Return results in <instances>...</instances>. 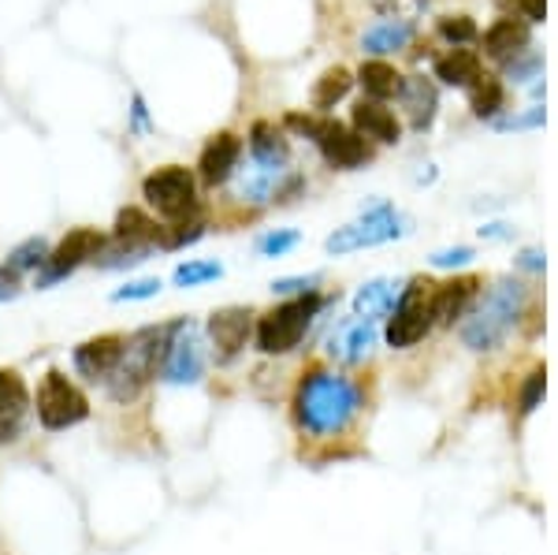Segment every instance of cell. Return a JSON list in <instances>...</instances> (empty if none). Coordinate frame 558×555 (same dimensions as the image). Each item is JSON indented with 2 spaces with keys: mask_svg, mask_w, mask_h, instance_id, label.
Segmentation results:
<instances>
[{
  "mask_svg": "<svg viewBox=\"0 0 558 555\" xmlns=\"http://www.w3.org/2000/svg\"><path fill=\"white\" fill-rule=\"evenodd\" d=\"M105 246V236L97 228H75L68 231L64 239H60L57 246L49 250V257H45V265L38 268V276H34V288H52V283L68 280L75 268H83L86 262H94L97 254H101Z\"/></svg>",
  "mask_w": 558,
  "mask_h": 555,
  "instance_id": "10",
  "label": "cell"
},
{
  "mask_svg": "<svg viewBox=\"0 0 558 555\" xmlns=\"http://www.w3.org/2000/svg\"><path fill=\"white\" fill-rule=\"evenodd\" d=\"M399 101H402V109H407V116H410V128L413 131H428L432 128V120H436V109H439V97H436V86H432V79H425V75L402 79Z\"/></svg>",
  "mask_w": 558,
  "mask_h": 555,
  "instance_id": "21",
  "label": "cell"
},
{
  "mask_svg": "<svg viewBox=\"0 0 558 555\" xmlns=\"http://www.w3.org/2000/svg\"><path fill=\"white\" fill-rule=\"evenodd\" d=\"M481 75H484L481 57L470 52V49H451L447 57L436 60V79H439V83H447V86L470 89Z\"/></svg>",
  "mask_w": 558,
  "mask_h": 555,
  "instance_id": "26",
  "label": "cell"
},
{
  "mask_svg": "<svg viewBox=\"0 0 558 555\" xmlns=\"http://www.w3.org/2000/svg\"><path fill=\"white\" fill-rule=\"evenodd\" d=\"M510 8L521 15V23H544L547 20V0H510Z\"/></svg>",
  "mask_w": 558,
  "mask_h": 555,
  "instance_id": "42",
  "label": "cell"
},
{
  "mask_svg": "<svg viewBox=\"0 0 558 555\" xmlns=\"http://www.w3.org/2000/svg\"><path fill=\"white\" fill-rule=\"evenodd\" d=\"M521 313H525V288H521L518 280L492 283L484 302L462 325V343L470 347V351H495V347H502V339L514 333Z\"/></svg>",
  "mask_w": 558,
  "mask_h": 555,
  "instance_id": "3",
  "label": "cell"
},
{
  "mask_svg": "<svg viewBox=\"0 0 558 555\" xmlns=\"http://www.w3.org/2000/svg\"><path fill=\"white\" fill-rule=\"evenodd\" d=\"M239 165H242V138L235 131H220L202 146V157H197V179H202L205 186H223L239 172Z\"/></svg>",
  "mask_w": 558,
  "mask_h": 555,
  "instance_id": "15",
  "label": "cell"
},
{
  "mask_svg": "<svg viewBox=\"0 0 558 555\" xmlns=\"http://www.w3.org/2000/svg\"><path fill=\"white\" fill-rule=\"evenodd\" d=\"M413 41V23L399 20H380L362 34V49L373 57H387V52H399Z\"/></svg>",
  "mask_w": 558,
  "mask_h": 555,
  "instance_id": "27",
  "label": "cell"
},
{
  "mask_svg": "<svg viewBox=\"0 0 558 555\" xmlns=\"http://www.w3.org/2000/svg\"><path fill=\"white\" fill-rule=\"evenodd\" d=\"M354 131L365 142H380V146H395L402 138V123L395 120L391 109H384L380 101H357L354 105Z\"/></svg>",
  "mask_w": 558,
  "mask_h": 555,
  "instance_id": "22",
  "label": "cell"
},
{
  "mask_svg": "<svg viewBox=\"0 0 558 555\" xmlns=\"http://www.w3.org/2000/svg\"><path fill=\"white\" fill-rule=\"evenodd\" d=\"M205 236V224L202 220H183L172 224V228H160V250H183L197 243Z\"/></svg>",
  "mask_w": 558,
  "mask_h": 555,
  "instance_id": "35",
  "label": "cell"
},
{
  "mask_svg": "<svg viewBox=\"0 0 558 555\" xmlns=\"http://www.w3.org/2000/svg\"><path fill=\"white\" fill-rule=\"evenodd\" d=\"M220 276H223L220 262H183V265H175L172 283H175V288H183V291H191V288H202V283L220 280Z\"/></svg>",
  "mask_w": 558,
  "mask_h": 555,
  "instance_id": "32",
  "label": "cell"
},
{
  "mask_svg": "<svg viewBox=\"0 0 558 555\" xmlns=\"http://www.w3.org/2000/svg\"><path fill=\"white\" fill-rule=\"evenodd\" d=\"M153 257L149 246H101V254L94 257L97 268H105V273H123V268H134V265H146Z\"/></svg>",
  "mask_w": 558,
  "mask_h": 555,
  "instance_id": "31",
  "label": "cell"
},
{
  "mask_svg": "<svg viewBox=\"0 0 558 555\" xmlns=\"http://www.w3.org/2000/svg\"><path fill=\"white\" fill-rule=\"evenodd\" d=\"M350 86H354V75H350L347 68H328L317 79V86H313V109L317 112L336 109V105L350 94Z\"/></svg>",
  "mask_w": 558,
  "mask_h": 555,
  "instance_id": "30",
  "label": "cell"
},
{
  "mask_svg": "<svg viewBox=\"0 0 558 555\" xmlns=\"http://www.w3.org/2000/svg\"><path fill=\"white\" fill-rule=\"evenodd\" d=\"M317 283H320V273H310V276H283V280H272V291H276V294H287V299H299V294L317 291Z\"/></svg>",
  "mask_w": 558,
  "mask_h": 555,
  "instance_id": "39",
  "label": "cell"
},
{
  "mask_svg": "<svg viewBox=\"0 0 558 555\" xmlns=\"http://www.w3.org/2000/svg\"><path fill=\"white\" fill-rule=\"evenodd\" d=\"M544 391H547V373H544V365L539 370L529 373V381H525V388H521V414H533V410L544 402Z\"/></svg>",
  "mask_w": 558,
  "mask_h": 555,
  "instance_id": "38",
  "label": "cell"
},
{
  "mask_svg": "<svg viewBox=\"0 0 558 555\" xmlns=\"http://www.w3.org/2000/svg\"><path fill=\"white\" fill-rule=\"evenodd\" d=\"M313 142H317L324 160H328L331 168H343V172H354V168L373 160V146H368L354 128H347V123H339V120H320L317 131H313Z\"/></svg>",
  "mask_w": 558,
  "mask_h": 555,
  "instance_id": "12",
  "label": "cell"
},
{
  "mask_svg": "<svg viewBox=\"0 0 558 555\" xmlns=\"http://www.w3.org/2000/svg\"><path fill=\"white\" fill-rule=\"evenodd\" d=\"M112 243L116 246H149V250H160V224L153 220L146 209H138V205H128V209L116 213Z\"/></svg>",
  "mask_w": 558,
  "mask_h": 555,
  "instance_id": "19",
  "label": "cell"
},
{
  "mask_svg": "<svg viewBox=\"0 0 558 555\" xmlns=\"http://www.w3.org/2000/svg\"><path fill=\"white\" fill-rule=\"evenodd\" d=\"M473 257H476L473 246H451V250H436L428 262L432 268H462V265H470Z\"/></svg>",
  "mask_w": 558,
  "mask_h": 555,
  "instance_id": "40",
  "label": "cell"
},
{
  "mask_svg": "<svg viewBox=\"0 0 558 555\" xmlns=\"http://www.w3.org/2000/svg\"><path fill=\"white\" fill-rule=\"evenodd\" d=\"M368 4H373L380 15H387V20L413 23V20H421V15L428 12L432 0H368Z\"/></svg>",
  "mask_w": 558,
  "mask_h": 555,
  "instance_id": "34",
  "label": "cell"
},
{
  "mask_svg": "<svg viewBox=\"0 0 558 555\" xmlns=\"http://www.w3.org/2000/svg\"><path fill=\"white\" fill-rule=\"evenodd\" d=\"M165 339H168V325H142L123 339L120 362H116L112 377L105 381V396L112 399L116 407H128V402H134L153 381H157Z\"/></svg>",
  "mask_w": 558,
  "mask_h": 555,
  "instance_id": "2",
  "label": "cell"
},
{
  "mask_svg": "<svg viewBox=\"0 0 558 555\" xmlns=\"http://www.w3.org/2000/svg\"><path fill=\"white\" fill-rule=\"evenodd\" d=\"M242 179H239V198L250 202V205H268L276 202V191L279 183H283L287 172H279V168H265V165H254L250 160L246 168H239Z\"/></svg>",
  "mask_w": 558,
  "mask_h": 555,
  "instance_id": "25",
  "label": "cell"
},
{
  "mask_svg": "<svg viewBox=\"0 0 558 555\" xmlns=\"http://www.w3.org/2000/svg\"><path fill=\"white\" fill-rule=\"evenodd\" d=\"M470 105H473L476 120H495V116L502 112V105H507V86L484 71V75L470 86Z\"/></svg>",
  "mask_w": 558,
  "mask_h": 555,
  "instance_id": "29",
  "label": "cell"
},
{
  "mask_svg": "<svg viewBox=\"0 0 558 555\" xmlns=\"http://www.w3.org/2000/svg\"><path fill=\"white\" fill-rule=\"evenodd\" d=\"M246 142H250V160H254V165L287 172V160H291V142H287V134L279 131L272 120H257L254 128H250Z\"/></svg>",
  "mask_w": 558,
  "mask_h": 555,
  "instance_id": "18",
  "label": "cell"
},
{
  "mask_svg": "<svg viewBox=\"0 0 558 555\" xmlns=\"http://www.w3.org/2000/svg\"><path fill=\"white\" fill-rule=\"evenodd\" d=\"M407 231H410V220L402 217L395 205L380 202V205H373V209H365L357 220L331 231V236L324 239V250L343 257V254H354V250L384 246V243H391V239H402Z\"/></svg>",
  "mask_w": 558,
  "mask_h": 555,
  "instance_id": "7",
  "label": "cell"
},
{
  "mask_svg": "<svg viewBox=\"0 0 558 555\" xmlns=\"http://www.w3.org/2000/svg\"><path fill=\"white\" fill-rule=\"evenodd\" d=\"M502 131H533V128H544V109H529L521 116H510V120H499Z\"/></svg>",
  "mask_w": 558,
  "mask_h": 555,
  "instance_id": "41",
  "label": "cell"
},
{
  "mask_svg": "<svg viewBox=\"0 0 558 555\" xmlns=\"http://www.w3.org/2000/svg\"><path fill=\"white\" fill-rule=\"evenodd\" d=\"M357 83L368 94V101H387V97H399L402 89V75L395 71V64H387V60H365L362 68H357Z\"/></svg>",
  "mask_w": 558,
  "mask_h": 555,
  "instance_id": "28",
  "label": "cell"
},
{
  "mask_svg": "<svg viewBox=\"0 0 558 555\" xmlns=\"http://www.w3.org/2000/svg\"><path fill=\"white\" fill-rule=\"evenodd\" d=\"M376 321L347 317L343 325H336V333L328 336V354L343 365H362L376 347Z\"/></svg>",
  "mask_w": 558,
  "mask_h": 555,
  "instance_id": "16",
  "label": "cell"
},
{
  "mask_svg": "<svg viewBox=\"0 0 558 555\" xmlns=\"http://www.w3.org/2000/svg\"><path fill=\"white\" fill-rule=\"evenodd\" d=\"M131 128L138 134H149L153 123H149V112H146V101H142V94L131 97Z\"/></svg>",
  "mask_w": 558,
  "mask_h": 555,
  "instance_id": "43",
  "label": "cell"
},
{
  "mask_svg": "<svg viewBox=\"0 0 558 555\" xmlns=\"http://www.w3.org/2000/svg\"><path fill=\"white\" fill-rule=\"evenodd\" d=\"M254 317L257 313L250 306H223L209 313V321H205V339H209V347L216 354V365H231L246 351L250 336H254V325H257Z\"/></svg>",
  "mask_w": 558,
  "mask_h": 555,
  "instance_id": "11",
  "label": "cell"
},
{
  "mask_svg": "<svg viewBox=\"0 0 558 555\" xmlns=\"http://www.w3.org/2000/svg\"><path fill=\"white\" fill-rule=\"evenodd\" d=\"M362 384L343 377L336 370H313L302 373V381L294 384L291 399V418L299 425V433L313 436V441H331V436H343L354 418L362 414Z\"/></svg>",
  "mask_w": 558,
  "mask_h": 555,
  "instance_id": "1",
  "label": "cell"
},
{
  "mask_svg": "<svg viewBox=\"0 0 558 555\" xmlns=\"http://www.w3.org/2000/svg\"><path fill=\"white\" fill-rule=\"evenodd\" d=\"M49 250L52 246H49V239H45V236L23 239V243L4 257V265H0V283H4V288H15V283L23 280V276H31V273L38 276V268L45 265Z\"/></svg>",
  "mask_w": 558,
  "mask_h": 555,
  "instance_id": "23",
  "label": "cell"
},
{
  "mask_svg": "<svg viewBox=\"0 0 558 555\" xmlns=\"http://www.w3.org/2000/svg\"><path fill=\"white\" fill-rule=\"evenodd\" d=\"M439 38L451 41L454 49H462V45L481 38V31H476V23L470 15H447V20H439Z\"/></svg>",
  "mask_w": 558,
  "mask_h": 555,
  "instance_id": "36",
  "label": "cell"
},
{
  "mask_svg": "<svg viewBox=\"0 0 558 555\" xmlns=\"http://www.w3.org/2000/svg\"><path fill=\"white\" fill-rule=\"evenodd\" d=\"M399 283L395 280H368L354 294V317L362 321H387L399 302Z\"/></svg>",
  "mask_w": 558,
  "mask_h": 555,
  "instance_id": "24",
  "label": "cell"
},
{
  "mask_svg": "<svg viewBox=\"0 0 558 555\" xmlns=\"http://www.w3.org/2000/svg\"><path fill=\"white\" fill-rule=\"evenodd\" d=\"M529 49H533V34H529V23H521V20H495L488 31H484V52H488L492 60L514 64Z\"/></svg>",
  "mask_w": 558,
  "mask_h": 555,
  "instance_id": "17",
  "label": "cell"
},
{
  "mask_svg": "<svg viewBox=\"0 0 558 555\" xmlns=\"http://www.w3.org/2000/svg\"><path fill=\"white\" fill-rule=\"evenodd\" d=\"M205 365H209V339H205L202 325L191 317L168 321V339L157 377L172 384V388H186V384H197L205 377Z\"/></svg>",
  "mask_w": 558,
  "mask_h": 555,
  "instance_id": "5",
  "label": "cell"
},
{
  "mask_svg": "<svg viewBox=\"0 0 558 555\" xmlns=\"http://www.w3.org/2000/svg\"><path fill=\"white\" fill-rule=\"evenodd\" d=\"M123 339L128 336H120V333L83 339V343L71 351V365H75L78 377H83L86 384H105L108 377H112L116 362H120V354H123Z\"/></svg>",
  "mask_w": 558,
  "mask_h": 555,
  "instance_id": "14",
  "label": "cell"
},
{
  "mask_svg": "<svg viewBox=\"0 0 558 555\" xmlns=\"http://www.w3.org/2000/svg\"><path fill=\"white\" fill-rule=\"evenodd\" d=\"M328 294L320 291H310V294H299V299H287L272 306L268 313H260L257 325H254V343L260 354L268 358H279V354H291L294 347L302 343L305 333L313 328V321L320 317L324 306H328Z\"/></svg>",
  "mask_w": 558,
  "mask_h": 555,
  "instance_id": "4",
  "label": "cell"
},
{
  "mask_svg": "<svg viewBox=\"0 0 558 555\" xmlns=\"http://www.w3.org/2000/svg\"><path fill=\"white\" fill-rule=\"evenodd\" d=\"M481 236H484V239H507V236H510V228H507V224H484Z\"/></svg>",
  "mask_w": 558,
  "mask_h": 555,
  "instance_id": "46",
  "label": "cell"
},
{
  "mask_svg": "<svg viewBox=\"0 0 558 555\" xmlns=\"http://www.w3.org/2000/svg\"><path fill=\"white\" fill-rule=\"evenodd\" d=\"M476 288H481L476 276H462V280L432 288V317H436V325H454V321L470 310V302L476 299Z\"/></svg>",
  "mask_w": 558,
  "mask_h": 555,
  "instance_id": "20",
  "label": "cell"
},
{
  "mask_svg": "<svg viewBox=\"0 0 558 555\" xmlns=\"http://www.w3.org/2000/svg\"><path fill=\"white\" fill-rule=\"evenodd\" d=\"M536 71H539V57L514 60V64H510V79H514V83H529V79H533Z\"/></svg>",
  "mask_w": 558,
  "mask_h": 555,
  "instance_id": "45",
  "label": "cell"
},
{
  "mask_svg": "<svg viewBox=\"0 0 558 555\" xmlns=\"http://www.w3.org/2000/svg\"><path fill=\"white\" fill-rule=\"evenodd\" d=\"M34 396L20 370H0V447L15 444L31 422Z\"/></svg>",
  "mask_w": 558,
  "mask_h": 555,
  "instance_id": "13",
  "label": "cell"
},
{
  "mask_svg": "<svg viewBox=\"0 0 558 555\" xmlns=\"http://www.w3.org/2000/svg\"><path fill=\"white\" fill-rule=\"evenodd\" d=\"M34 414L45 433H64V429L83 425L89 418V399L64 370H49L34 396Z\"/></svg>",
  "mask_w": 558,
  "mask_h": 555,
  "instance_id": "8",
  "label": "cell"
},
{
  "mask_svg": "<svg viewBox=\"0 0 558 555\" xmlns=\"http://www.w3.org/2000/svg\"><path fill=\"white\" fill-rule=\"evenodd\" d=\"M544 250H536V246H529V250H521L518 254V268L521 273H544Z\"/></svg>",
  "mask_w": 558,
  "mask_h": 555,
  "instance_id": "44",
  "label": "cell"
},
{
  "mask_svg": "<svg viewBox=\"0 0 558 555\" xmlns=\"http://www.w3.org/2000/svg\"><path fill=\"white\" fill-rule=\"evenodd\" d=\"M142 198L157 217L183 224V220H197V179L191 168L183 165H165V168H153V172L142 179Z\"/></svg>",
  "mask_w": 558,
  "mask_h": 555,
  "instance_id": "6",
  "label": "cell"
},
{
  "mask_svg": "<svg viewBox=\"0 0 558 555\" xmlns=\"http://www.w3.org/2000/svg\"><path fill=\"white\" fill-rule=\"evenodd\" d=\"M160 294V280L157 276H146V280H128L123 288L112 291V302H146V299H157Z\"/></svg>",
  "mask_w": 558,
  "mask_h": 555,
  "instance_id": "37",
  "label": "cell"
},
{
  "mask_svg": "<svg viewBox=\"0 0 558 555\" xmlns=\"http://www.w3.org/2000/svg\"><path fill=\"white\" fill-rule=\"evenodd\" d=\"M432 325H436V317H432V283L410 280L407 288L399 291V302H395L391 317H387L384 339L395 351H407V347L421 343V339L428 336Z\"/></svg>",
  "mask_w": 558,
  "mask_h": 555,
  "instance_id": "9",
  "label": "cell"
},
{
  "mask_svg": "<svg viewBox=\"0 0 558 555\" xmlns=\"http://www.w3.org/2000/svg\"><path fill=\"white\" fill-rule=\"evenodd\" d=\"M299 243H302V236L294 228H276L257 239V254L260 257H287Z\"/></svg>",
  "mask_w": 558,
  "mask_h": 555,
  "instance_id": "33",
  "label": "cell"
}]
</instances>
